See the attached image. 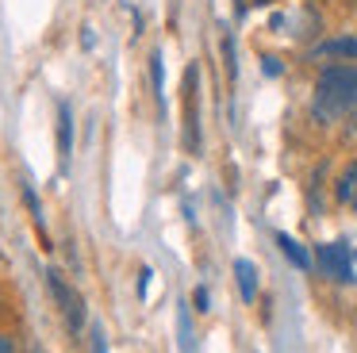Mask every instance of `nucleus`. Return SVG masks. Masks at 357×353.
Segmentation results:
<instances>
[{
    "label": "nucleus",
    "mask_w": 357,
    "mask_h": 353,
    "mask_svg": "<svg viewBox=\"0 0 357 353\" xmlns=\"http://www.w3.org/2000/svg\"><path fill=\"white\" fill-rule=\"evenodd\" d=\"M192 303H196V311H211V296H208V288H204V284L192 292Z\"/></svg>",
    "instance_id": "13"
},
{
    "label": "nucleus",
    "mask_w": 357,
    "mask_h": 353,
    "mask_svg": "<svg viewBox=\"0 0 357 353\" xmlns=\"http://www.w3.org/2000/svg\"><path fill=\"white\" fill-rule=\"evenodd\" d=\"M349 4H354V8H357V0H349Z\"/></svg>",
    "instance_id": "18"
},
{
    "label": "nucleus",
    "mask_w": 357,
    "mask_h": 353,
    "mask_svg": "<svg viewBox=\"0 0 357 353\" xmlns=\"http://www.w3.org/2000/svg\"><path fill=\"white\" fill-rule=\"evenodd\" d=\"M334 200L357 211V158H354V161H349V165L338 173V181H334Z\"/></svg>",
    "instance_id": "7"
},
{
    "label": "nucleus",
    "mask_w": 357,
    "mask_h": 353,
    "mask_svg": "<svg viewBox=\"0 0 357 353\" xmlns=\"http://www.w3.org/2000/svg\"><path fill=\"white\" fill-rule=\"evenodd\" d=\"M150 77H154V100H158V107H165V66H162V50L150 54Z\"/></svg>",
    "instance_id": "10"
},
{
    "label": "nucleus",
    "mask_w": 357,
    "mask_h": 353,
    "mask_svg": "<svg viewBox=\"0 0 357 353\" xmlns=\"http://www.w3.org/2000/svg\"><path fill=\"white\" fill-rule=\"evenodd\" d=\"M0 353H16V342L8 334H0Z\"/></svg>",
    "instance_id": "16"
},
{
    "label": "nucleus",
    "mask_w": 357,
    "mask_h": 353,
    "mask_svg": "<svg viewBox=\"0 0 357 353\" xmlns=\"http://www.w3.org/2000/svg\"><path fill=\"white\" fill-rule=\"evenodd\" d=\"M58 158H62V165H70L73 158V112L70 104H58Z\"/></svg>",
    "instance_id": "6"
},
{
    "label": "nucleus",
    "mask_w": 357,
    "mask_h": 353,
    "mask_svg": "<svg viewBox=\"0 0 357 353\" xmlns=\"http://www.w3.org/2000/svg\"><path fill=\"white\" fill-rule=\"evenodd\" d=\"M89 342H93V353H108V342H104V330H100V326H93Z\"/></svg>",
    "instance_id": "14"
},
{
    "label": "nucleus",
    "mask_w": 357,
    "mask_h": 353,
    "mask_svg": "<svg viewBox=\"0 0 357 353\" xmlns=\"http://www.w3.org/2000/svg\"><path fill=\"white\" fill-rule=\"evenodd\" d=\"M181 104H185V150L188 153H200V66H188L185 69V92H181Z\"/></svg>",
    "instance_id": "3"
},
{
    "label": "nucleus",
    "mask_w": 357,
    "mask_h": 353,
    "mask_svg": "<svg viewBox=\"0 0 357 353\" xmlns=\"http://www.w3.org/2000/svg\"><path fill=\"white\" fill-rule=\"evenodd\" d=\"M177 334H181V353H192V319H188L185 303H181V311H177Z\"/></svg>",
    "instance_id": "11"
},
{
    "label": "nucleus",
    "mask_w": 357,
    "mask_h": 353,
    "mask_svg": "<svg viewBox=\"0 0 357 353\" xmlns=\"http://www.w3.org/2000/svg\"><path fill=\"white\" fill-rule=\"evenodd\" d=\"M354 257H357V253H354Z\"/></svg>",
    "instance_id": "19"
},
{
    "label": "nucleus",
    "mask_w": 357,
    "mask_h": 353,
    "mask_svg": "<svg viewBox=\"0 0 357 353\" xmlns=\"http://www.w3.org/2000/svg\"><path fill=\"white\" fill-rule=\"evenodd\" d=\"M357 107V66L354 61H331L315 77L311 115L315 123H338Z\"/></svg>",
    "instance_id": "1"
},
{
    "label": "nucleus",
    "mask_w": 357,
    "mask_h": 353,
    "mask_svg": "<svg viewBox=\"0 0 357 353\" xmlns=\"http://www.w3.org/2000/svg\"><path fill=\"white\" fill-rule=\"evenodd\" d=\"M234 284H238V296H242V303H254L257 299V265L254 261H246V257H238L234 261Z\"/></svg>",
    "instance_id": "5"
},
{
    "label": "nucleus",
    "mask_w": 357,
    "mask_h": 353,
    "mask_svg": "<svg viewBox=\"0 0 357 353\" xmlns=\"http://www.w3.org/2000/svg\"><path fill=\"white\" fill-rule=\"evenodd\" d=\"M261 69H265V77H280V73H284L280 58H273V54H265V58H261Z\"/></svg>",
    "instance_id": "12"
},
{
    "label": "nucleus",
    "mask_w": 357,
    "mask_h": 353,
    "mask_svg": "<svg viewBox=\"0 0 357 353\" xmlns=\"http://www.w3.org/2000/svg\"><path fill=\"white\" fill-rule=\"evenodd\" d=\"M150 276H154L150 269H142V273H139V296H146V288H150Z\"/></svg>",
    "instance_id": "15"
},
{
    "label": "nucleus",
    "mask_w": 357,
    "mask_h": 353,
    "mask_svg": "<svg viewBox=\"0 0 357 353\" xmlns=\"http://www.w3.org/2000/svg\"><path fill=\"white\" fill-rule=\"evenodd\" d=\"M47 288H50V296H54V303H58V311H62L70 334H81V330H85V299H81V292L66 280V273L58 265L47 269Z\"/></svg>",
    "instance_id": "2"
},
{
    "label": "nucleus",
    "mask_w": 357,
    "mask_h": 353,
    "mask_svg": "<svg viewBox=\"0 0 357 353\" xmlns=\"http://www.w3.org/2000/svg\"><path fill=\"white\" fill-rule=\"evenodd\" d=\"M315 261H319V273L331 276L338 284H354V253H349L346 242H319L315 246Z\"/></svg>",
    "instance_id": "4"
},
{
    "label": "nucleus",
    "mask_w": 357,
    "mask_h": 353,
    "mask_svg": "<svg viewBox=\"0 0 357 353\" xmlns=\"http://www.w3.org/2000/svg\"><path fill=\"white\" fill-rule=\"evenodd\" d=\"M319 58H338V61H357V35H338V38H326L319 46Z\"/></svg>",
    "instance_id": "8"
},
{
    "label": "nucleus",
    "mask_w": 357,
    "mask_h": 353,
    "mask_svg": "<svg viewBox=\"0 0 357 353\" xmlns=\"http://www.w3.org/2000/svg\"><path fill=\"white\" fill-rule=\"evenodd\" d=\"M277 246H280V253H284V257L292 261L296 269H311V253L303 250V246L296 242L292 234H284V230H280V234H277Z\"/></svg>",
    "instance_id": "9"
},
{
    "label": "nucleus",
    "mask_w": 357,
    "mask_h": 353,
    "mask_svg": "<svg viewBox=\"0 0 357 353\" xmlns=\"http://www.w3.org/2000/svg\"><path fill=\"white\" fill-rule=\"evenodd\" d=\"M250 4H257V8H269V4H273V0H250Z\"/></svg>",
    "instance_id": "17"
}]
</instances>
